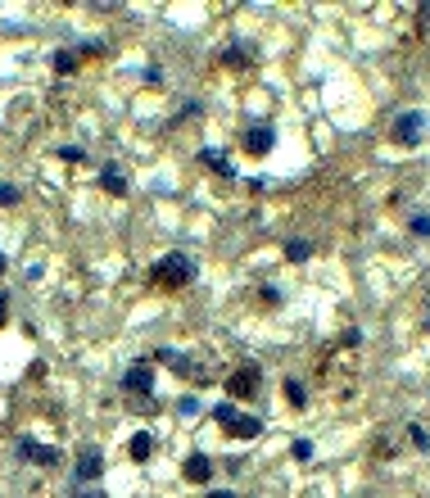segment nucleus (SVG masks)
Masks as SVG:
<instances>
[{"mask_svg":"<svg viewBox=\"0 0 430 498\" xmlns=\"http://www.w3.org/2000/svg\"><path fill=\"white\" fill-rule=\"evenodd\" d=\"M100 471H104V453H100V448H86V453L78 457V467H73V476H78L82 485H95Z\"/></svg>","mask_w":430,"mask_h":498,"instance_id":"6","label":"nucleus"},{"mask_svg":"<svg viewBox=\"0 0 430 498\" xmlns=\"http://www.w3.org/2000/svg\"><path fill=\"white\" fill-rule=\"evenodd\" d=\"M69 498H109L104 490H95V485H86V490H78V494H69Z\"/></svg>","mask_w":430,"mask_h":498,"instance_id":"23","label":"nucleus"},{"mask_svg":"<svg viewBox=\"0 0 430 498\" xmlns=\"http://www.w3.org/2000/svg\"><path fill=\"white\" fill-rule=\"evenodd\" d=\"M308 254H313L308 241H299V236H294V241H285V258H290V263H303Z\"/></svg>","mask_w":430,"mask_h":498,"instance_id":"15","label":"nucleus"},{"mask_svg":"<svg viewBox=\"0 0 430 498\" xmlns=\"http://www.w3.org/2000/svg\"><path fill=\"white\" fill-rule=\"evenodd\" d=\"M285 404H290V408H303V404H308V394H303V380H290V376H285Z\"/></svg>","mask_w":430,"mask_h":498,"instance_id":"14","label":"nucleus"},{"mask_svg":"<svg viewBox=\"0 0 430 498\" xmlns=\"http://www.w3.org/2000/svg\"><path fill=\"white\" fill-rule=\"evenodd\" d=\"M408 439H413V444H417V448H430V435H426V430H422V426H413V430H408Z\"/></svg>","mask_w":430,"mask_h":498,"instance_id":"21","label":"nucleus"},{"mask_svg":"<svg viewBox=\"0 0 430 498\" xmlns=\"http://www.w3.org/2000/svg\"><path fill=\"white\" fill-rule=\"evenodd\" d=\"M150 276H155L159 285H190L195 281V263H190L186 254H164L155 267H150Z\"/></svg>","mask_w":430,"mask_h":498,"instance_id":"1","label":"nucleus"},{"mask_svg":"<svg viewBox=\"0 0 430 498\" xmlns=\"http://www.w3.org/2000/svg\"><path fill=\"white\" fill-rule=\"evenodd\" d=\"M159 362H168L172 371H190V358H186V353H177V349H159Z\"/></svg>","mask_w":430,"mask_h":498,"instance_id":"16","label":"nucleus"},{"mask_svg":"<svg viewBox=\"0 0 430 498\" xmlns=\"http://www.w3.org/2000/svg\"><path fill=\"white\" fill-rule=\"evenodd\" d=\"M14 199H18V186H0V208L14 204Z\"/></svg>","mask_w":430,"mask_h":498,"instance_id":"22","label":"nucleus"},{"mask_svg":"<svg viewBox=\"0 0 430 498\" xmlns=\"http://www.w3.org/2000/svg\"><path fill=\"white\" fill-rule=\"evenodd\" d=\"M181 476H186L190 485H208V481H213V457H204V453H190L186 462H181Z\"/></svg>","mask_w":430,"mask_h":498,"instance_id":"7","label":"nucleus"},{"mask_svg":"<svg viewBox=\"0 0 430 498\" xmlns=\"http://www.w3.org/2000/svg\"><path fill=\"white\" fill-rule=\"evenodd\" d=\"M199 159H204V164H208V168H213V172H217V177H236V168H231V159H227V155H217V150H204V155H199Z\"/></svg>","mask_w":430,"mask_h":498,"instance_id":"11","label":"nucleus"},{"mask_svg":"<svg viewBox=\"0 0 430 498\" xmlns=\"http://www.w3.org/2000/svg\"><path fill=\"white\" fill-rule=\"evenodd\" d=\"M18 453H23V462H36V467H55V462H59V448H55V444H36L32 435L18 439Z\"/></svg>","mask_w":430,"mask_h":498,"instance_id":"4","label":"nucleus"},{"mask_svg":"<svg viewBox=\"0 0 430 498\" xmlns=\"http://www.w3.org/2000/svg\"><path fill=\"white\" fill-rule=\"evenodd\" d=\"M422 18H430V5H422Z\"/></svg>","mask_w":430,"mask_h":498,"instance_id":"28","label":"nucleus"},{"mask_svg":"<svg viewBox=\"0 0 430 498\" xmlns=\"http://www.w3.org/2000/svg\"><path fill=\"white\" fill-rule=\"evenodd\" d=\"M227 430H231L236 439H258V435H263V421H258V417H236Z\"/></svg>","mask_w":430,"mask_h":498,"instance_id":"10","label":"nucleus"},{"mask_svg":"<svg viewBox=\"0 0 430 498\" xmlns=\"http://www.w3.org/2000/svg\"><path fill=\"white\" fill-rule=\"evenodd\" d=\"M5 308H9V299H5V294H0V327H5V322H9V313H5Z\"/></svg>","mask_w":430,"mask_h":498,"instance_id":"25","label":"nucleus"},{"mask_svg":"<svg viewBox=\"0 0 430 498\" xmlns=\"http://www.w3.org/2000/svg\"><path fill=\"white\" fill-rule=\"evenodd\" d=\"M258 367H241V371H231V376H227V390H231V399H250L254 390H258Z\"/></svg>","mask_w":430,"mask_h":498,"instance_id":"8","label":"nucleus"},{"mask_svg":"<svg viewBox=\"0 0 430 498\" xmlns=\"http://www.w3.org/2000/svg\"><path fill=\"white\" fill-rule=\"evenodd\" d=\"M59 159H69V164H82L86 150H82V145H59Z\"/></svg>","mask_w":430,"mask_h":498,"instance_id":"18","label":"nucleus"},{"mask_svg":"<svg viewBox=\"0 0 430 498\" xmlns=\"http://www.w3.org/2000/svg\"><path fill=\"white\" fill-rule=\"evenodd\" d=\"M73 69H78V50H69V45H64V50H55V73L64 78V73H73Z\"/></svg>","mask_w":430,"mask_h":498,"instance_id":"13","label":"nucleus"},{"mask_svg":"<svg viewBox=\"0 0 430 498\" xmlns=\"http://www.w3.org/2000/svg\"><path fill=\"white\" fill-rule=\"evenodd\" d=\"M100 186L109 190V195H122V190H127V177H122V168H118V164H104V172H100Z\"/></svg>","mask_w":430,"mask_h":498,"instance_id":"9","label":"nucleus"},{"mask_svg":"<svg viewBox=\"0 0 430 498\" xmlns=\"http://www.w3.org/2000/svg\"><path fill=\"white\" fill-rule=\"evenodd\" d=\"M241 145L250 150V155H258V159H263V155H272V145H276V131L267 127V122H254V127L241 136Z\"/></svg>","mask_w":430,"mask_h":498,"instance_id":"5","label":"nucleus"},{"mask_svg":"<svg viewBox=\"0 0 430 498\" xmlns=\"http://www.w3.org/2000/svg\"><path fill=\"white\" fill-rule=\"evenodd\" d=\"M208 498H236V494H227V490H217V494H208Z\"/></svg>","mask_w":430,"mask_h":498,"instance_id":"26","label":"nucleus"},{"mask_svg":"<svg viewBox=\"0 0 430 498\" xmlns=\"http://www.w3.org/2000/svg\"><path fill=\"white\" fill-rule=\"evenodd\" d=\"M413 232L417 236H430V218H413Z\"/></svg>","mask_w":430,"mask_h":498,"instance_id":"24","label":"nucleus"},{"mask_svg":"<svg viewBox=\"0 0 430 498\" xmlns=\"http://www.w3.org/2000/svg\"><path fill=\"white\" fill-rule=\"evenodd\" d=\"M294 457H299V462H313V439H294Z\"/></svg>","mask_w":430,"mask_h":498,"instance_id":"19","label":"nucleus"},{"mask_svg":"<svg viewBox=\"0 0 430 498\" xmlns=\"http://www.w3.org/2000/svg\"><path fill=\"white\" fill-rule=\"evenodd\" d=\"M5 267H9V258H5V254H0V272H5Z\"/></svg>","mask_w":430,"mask_h":498,"instance_id":"27","label":"nucleus"},{"mask_svg":"<svg viewBox=\"0 0 430 498\" xmlns=\"http://www.w3.org/2000/svg\"><path fill=\"white\" fill-rule=\"evenodd\" d=\"M222 64H231V69H241V64H250V59H245V50H241V45H231V50L222 55Z\"/></svg>","mask_w":430,"mask_h":498,"instance_id":"20","label":"nucleus"},{"mask_svg":"<svg viewBox=\"0 0 430 498\" xmlns=\"http://www.w3.org/2000/svg\"><path fill=\"white\" fill-rule=\"evenodd\" d=\"M150 453H155V435H150V430H141V435H131V457H136V462H145Z\"/></svg>","mask_w":430,"mask_h":498,"instance_id":"12","label":"nucleus"},{"mask_svg":"<svg viewBox=\"0 0 430 498\" xmlns=\"http://www.w3.org/2000/svg\"><path fill=\"white\" fill-rule=\"evenodd\" d=\"M430 131V118L422 109H408V113H399L394 118V127H389V136L399 141V145H422V136Z\"/></svg>","mask_w":430,"mask_h":498,"instance_id":"2","label":"nucleus"},{"mask_svg":"<svg viewBox=\"0 0 430 498\" xmlns=\"http://www.w3.org/2000/svg\"><path fill=\"white\" fill-rule=\"evenodd\" d=\"M236 417H241V413H236V404H213V421H222V426H231Z\"/></svg>","mask_w":430,"mask_h":498,"instance_id":"17","label":"nucleus"},{"mask_svg":"<svg viewBox=\"0 0 430 498\" xmlns=\"http://www.w3.org/2000/svg\"><path fill=\"white\" fill-rule=\"evenodd\" d=\"M122 390L150 399V390H155V367H150V362H131V367L122 371Z\"/></svg>","mask_w":430,"mask_h":498,"instance_id":"3","label":"nucleus"}]
</instances>
